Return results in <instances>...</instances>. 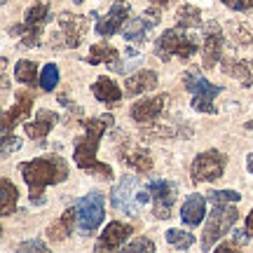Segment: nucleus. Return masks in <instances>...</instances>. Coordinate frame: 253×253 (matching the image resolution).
Returning <instances> with one entry per match:
<instances>
[{
	"label": "nucleus",
	"instance_id": "obj_1",
	"mask_svg": "<svg viewBox=\"0 0 253 253\" xmlns=\"http://www.w3.org/2000/svg\"><path fill=\"white\" fill-rule=\"evenodd\" d=\"M113 122H115V118L110 113L101 115V118H94V120H84L82 122L84 136L75 138V150H73V160H75V164L80 167L82 171H89L94 176L103 178V181L113 178V169H110L108 164H101L96 160V150H99L101 136L113 126Z\"/></svg>",
	"mask_w": 253,
	"mask_h": 253
},
{
	"label": "nucleus",
	"instance_id": "obj_2",
	"mask_svg": "<svg viewBox=\"0 0 253 253\" xmlns=\"http://www.w3.org/2000/svg\"><path fill=\"white\" fill-rule=\"evenodd\" d=\"M19 171L24 176V181L28 185V192H31V202L33 204H42L45 199V188L47 185H56V183H63L68 178V164L63 157L59 155H45V157H38V160H31V162H24L19 167Z\"/></svg>",
	"mask_w": 253,
	"mask_h": 253
},
{
	"label": "nucleus",
	"instance_id": "obj_3",
	"mask_svg": "<svg viewBox=\"0 0 253 253\" xmlns=\"http://www.w3.org/2000/svg\"><path fill=\"white\" fill-rule=\"evenodd\" d=\"M199 49H202L199 40L195 36H190L188 28H181V26L164 31L162 36L157 38V42H155V56L162 59V61H171L173 56L190 59Z\"/></svg>",
	"mask_w": 253,
	"mask_h": 253
},
{
	"label": "nucleus",
	"instance_id": "obj_4",
	"mask_svg": "<svg viewBox=\"0 0 253 253\" xmlns=\"http://www.w3.org/2000/svg\"><path fill=\"white\" fill-rule=\"evenodd\" d=\"M49 2H36L33 7L26 9V17L21 24L9 28V36H14L21 40V47H40L42 40V28L49 21Z\"/></svg>",
	"mask_w": 253,
	"mask_h": 253
},
{
	"label": "nucleus",
	"instance_id": "obj_5",
	"mask_svg": "<svg viewBox=\"0 0 253 253\" xmlns=\"http://www.w3.org/2000/svg\"><path fill=\"white\" fill-rule=\"evenodd\" d=\"M183 84H185V89L192 94V108L199 110V113H209V115L216 113L213 99L223 91V87L211 84V82H209L199 71H188L185 73V75H183Z\"/></svg>",
	"mask_w": 253,
	"mask_h": 253
},
{
	"label": "nucleus",
	"instance_id": "obj_6",
	"mask_svg": "<svg viewBox=\"0 0 253 253\" xmlns=\"http://www.w3.org/2000/svg\"><path fill=\"white\" fill-rule=\"evenodd\" d=\"M237 216H239V213H237L235 207L216 204L213 211L207 216V225H204V232H202V249H204V251H211V246L235 227Z\"/></svg>",
	"mask_w": 253,
	"mask_h": 253
},
{
	"label": "nucleus",
	"instance_id": "obj_7",
	"mask_svg": "<svg viewBox=\"0 0 253 253\" xmlns=\"http://www.w3.org/2000/svg\"><path fill=\"white\" fill-rule=\"evenodd\" d=\"M75 211H78V230L82 235H94L96 227L103 223V216H106V204H103L101 192L84 195L75 204Z\"/></svg>",
	"mask_w": 253,
	"mask_h": 253
},
{
	"label": "nucleus",
	"instance_id": "obj_8",
	"mask_svg": "<svg viewBox=\"0 0 253 253\" xmlns=\"http://www.w3.org/2000/svg\"><path fill=\"white\" fill-rule=\"evenodd\" d=\"M227 157L218 150H204L195 157V162L190 167V176H192V183H211L220 178L223 171H225Z\"/></svg>",
	"mask_w": 253,
	"mask_h": 253
},
{
	"label": "nucleus",
	"instance_id": "obj_9",
	"mask_svg": "<svg viewBox=\"0 0 253 253\" xmlns=\"http://www.w3.org/2000/svg\"><path fill=\"white\" fill-rule=\"evenodd\" d=\"M138 188H141V181H138L136 176H125V178L113 188V192H110V204H113V209L120 211V213H126V216H138V211H141V204H138V199H136Z\"/></svg>",
	"mask_w": 253,
	"mask_h": 253
},
{
	"label": "nucleus",
	"instance_id": "obj_10",
	"mask_svg": "<svg viewBox=\"0 0 253 253\" xmlns=\"http://www.w3.org/2000/svg\"><path fill=\"white\" fill-rule=\"evenodd\" d=\"M148 190L153 195L155 218H160V220L171 218V209L176 204V197H178V185L171 181H164V178H157V181L148 183Z\"/></svg>",
	"mask_w": 253,
	"mask_h": 253
},
{
	"label": "nucleus",
	"instance_id": "obj_11",
	"mask_svg": "<svg viewBox=\"0 0 253 253\" xmlns=\"http://www.w3.org/2000/svg\"><path fill=\"white\" fill-rule=\"evenodd\" d=\"M87 31V19L78 14H61L59 17V45L61 47H78Z\"/></svg>",
	"mask_w": 253,
	"mask_h": 253
},
{
	"label": "nucleus",
	"instance_id": "obj_12",
	"mask_svg": "<svg viewBox=\"0 0 253 253\" xmlns=\"http://www.w3.org/2000/svg\"><path fill=\"white\" fill-rule=\"evenodd\" d=\"M223 54V33L216 21H211L204 31H202V59L207 68H213Z\"/></svg>",
	"mask_w": 253,
	"mask_h": 253
},
{
	"label": "nucleus",
	"instance_id": "obj_13",
	"mask_svg": "<svg viewBox=\"0 0 253 253\" xmlns=\"http://www.w3.org/2000/svg\"><path fill=\"white\" fill-rule=\"evenodd\" d=\"M126 17H129V5H125V2H115L106 17H96V26H94V31H96L101 38L115 36V33H120V28H125Z\"/></svg>",
	"mask_w": 253,
	"mask_h": 253
},
{
	"label": "nucleus",
	"instance_id": "obj_14",
	"mask_svg": "<svg viewBox=\"0 0 253 253\" xmlns=\"http://www.w3.org/2000/svg\"><path fill=\"white\" fill-rule=\"evenodd\" d=\"M131 232H134V227L131 225H125V223L113 220V223L106 225L103 235L99 237V242H96V251H115V249H120V246H125V242L129 239Z\"/></svg>",
	"mask_w": 253,
	"mask_h": 253
},
{
	"label": "nucleus",
	"instance_id": "obj_15",
	"mask_svg": "<svg viewBox=\"0 0 253 253\" xmlns=\"http://www.w3.org/2000/svg\"><path fill=\"white\" fill-rule=\"evenodd\" d=\"M17 103L12 106V110H7L5 115H2V136H9V131L14 129L17 122L21 120H28L31 115V106H33V94H28V91H17Z\"/></svg>",
	"mask_w": 253,
	"mask_h": 253
},
{
	"label": "nucleus",
	"instance_id": "obj_16",
	"mask_svg": "<svg viewBox=\"0 0 253 253\" xmlns=\"http://www.w3.org/2000/svg\"><path fill=\"white\" fill-rule=\"evenodd\" d=\"M167 101H169L167 94H160V96H155V99L136 101L134 106H131V118H134L136 122H141V125H143V122H153V120H157L162 115Z\"/></svg>",
	"mask_w": 253,
	"mask_h": 253
},
{
	"label": "nucleus",
	"instance_id": "obj_17",
	"mask_svg": "<svg viewBox=\"0 0 253 253\" xmlns=\"http://www.w3.org/2000/svg\"><path fill=\"white\" fill-rule=\"evenodd\" d=\"M122 162H125L126 167L136 169L138 173H145L153 169V157H150V153H148L141 143H134V141H126V143L122 145Z\"/></svg>",
	"mask_w": 253,
	"mask_h": 253
},
{
	"label": "nucleus",
	"instance_id": "obj_18",
	"mask_svg": "<svg viewBox=\"0 0 253 253\" xmlns=\"http://www.w3.org/2000/svg\"><path fill=\"white\" fill-rule=\"evenodd\" d=\"M56 122H59V115H56L54 110H38L36 120H26L24 131H26V136H31L33 141H42V138L52 131V126H54Z\"/></svg>",
	"mask_w": 253,
	"mask_h": 253
},
{
	"label": "nucleus",
	"instance_id": "obj_19",
	"mask_svg": "<svg viewBox=\"0 0 253 253\" xmlns=\"http://www.w3.org/2000/svg\"><path fill=\"white\" fill-rule=\"evenodd\" d=\"M207 199L204 195H197V192H192L185 202H183L181 207V220L185 225L190 227H197L204 218H207Z\"/></svg>",
	"mask_w": 253,
	"mask_h": 253
},
{
	"label": "nucleus",
	"instance_id": "obj_20",
	"mask_svg": "<svg viewBox=\"0 0 253 253\" xmlns=\"http://www.w3.org/2000/svg\"><path fill=\"white\" fill-rule=\"evenodd\" d=\"M157 21H160V12H157V9H153L148 17L131 19L125 26V40H129V42H143L145 38H148V31H150Z\"/></svg>",
	"mask_w": 253,
	"mask_h": 253
},
{
	"label": "nucleus",
	"instance_id": "obj_21",
	"mask_svg": "<svg viewBox=\"0 0 253 253\" xmlns=\"http://www.w3.org/2000/svg\"><path fill=\"white\" fill-rule=\"evenodd\" d=\"M157 87V75L153 71H138L136 75L125 80V94L126 96H138L143 91H150Z\"/></svg>",
	"mask_w": 253,
	"mask_h": 253
},
{
	"label": "nucleus",
	"instance_id": "obj_22",
	"mask_svg": "<svg viewBox=\"0 0 253 253\" xmlns=\"http://www.w3.org/2000/svg\"><path fill=\"white\" fill-rule=\"evenodd\" d=\"M91 94L96 96V101L108 103V106H113V103H118L122 99V89L110 78H99V80L91 84Z\"/></svg>",
	"mask_w": 253,
	"mask_h": 253
},
{
	"label": "nucleus",
	"instance_id": "obj_23",
	"mask_svg": "<svg viewBox=\"0 0 253 253\" xmlns=\"http://www.w3.org/2000/svg\"><path fill=\"white\" fill-rule=\"evenodd\" d=\"M75 223H78V211H75V207L66 209V211L61 213V218L56 220L54 225H49L47 235H49V239H54V242H61L66 235H71V230H73Z\"/></svg>",
	"mask_w": 253,
	"mask_h": 253
},
{
	"label": "nucleus",
	"instance_id": "obj_24",
	"mask_svg": "<svg viewBox=\"0 0 253 253\" xmlns=\"http://www.w3.org/2000/svg\"><path fill=\"white\" fill-rule=\"evenodd\" d=\"M118 61H120L118 49L110 47V45H91L89 56H87V63H91V66H99V63H110V66H115Z\"/></svg>",
	"mask_w": 253,
	"mask_h": 253
},
{
	"label": "nucleus",
	"instance_id": "obj_25",
	"mask_svg": "<svg viewBox=\"0 0 253 253\" xmlns=\"http://www.w3.org/2000/svg\"><path fill=\"white\" fill-rule=\"evenodd\" d=\"M223 71L230 75V78H237V80L244 82V87H251L253 78H251V66L246 61H232V59H225L223 61Z\"/></svg>",
	"mask_w": 253,
	"mask_h": 253
},
{
	"label": "nucleus",
	"instance_id": "obj_26",
	"mask_svg": "<svg viewBox=\"0 0 253 253\" xmlns=\"http://www.w3.org/2000/svg\"><path fill=\"white\" fill-rule=\"evenodd\" d=\"M14 80L21 82V84H36L40 78H38V63L28 61V59H21V61L14 66Z\"/></svg>",
	"mask_w": 253,
	"mask_h": 253
},
{
	"label": "nucleus",
	"instance_id": "obj_27",
	"mask_svg": "<svg viewBox=\"0 0 253 253\" xmlns=\"http://www.w3.org/2000/svg\"><path fill=\"white\" fill-rule=\"evenodd\" d=\"M0 188H2V207H0V213H2V216H12V213H14V209H17L19 192H17V188L7 181V178H2V181H0Z\"/></svg>",
	"mask_w": 253,
	"mask_h": 253
},
{
	"label": "nucleus",
	"instance_id": "obj_28",
	"mask_svg": "<svg viewBox=\"0 0 253 253\" xmlns=\"http://www.w3.org/2000/svg\"><path fill=\"white\" fill-rule=\"evenodd\" d=\"M178 26L188 28V31H199L202 26V17H199V9L192 5H183L178 9Z\"/></svg>",
	"mask_w": 253,
	"mask_h": 253
},
{
	"label": "nucleus",
	"instance_id": "obj_29",
	"mask_svg": "<svg viewBox=\"0 0 253 253\" xmlns=\"http://www.w3.org/2000/svg\"><path fill=\"white\" fill-rule=\"evenodd\" d=\"M167 242L176 249H190V246L195 244V235H190L185 230H178V227H171V230H167Z\"/></svg>",
	"mask_w": 253,
	"mask_h": 253
},
{
	"label": "nucleus",
	"instance_id": "obj_30",
	"mask_svg": "<svg viewBox=\"0 0 253 253\" xmlns=\"http://www.w3.org/2000/svg\"><path fill=\"white\" fill-rule=\"evenodd\" d=\"M59 84V68H56L54 63H47L42 73H40V87L45 91H52Z\"/></svg>",
	"mask_w": 253,
	"mask_h": 253
},
{
	"label": "nucleus",
	"instance_id": "obj_31",
	"mask_svg": "<svg viewBox=\"0 0 253 253\" xmlns=\"http://www.w3.org/2000/svg\"><path fill=\"white\" fill-rule=\"evenodd\" d=\"M213 204H237L239 199H242V195L239 192H235V190H211L207 195Z\"/></svg>",
	"mask_w": 253,
	"mask_h": 253
},
{
	"label": "nucleus",
	"instance_id": "obj_32",
	"mask_svg": "<svg viewBox=\"0 0 253 253\" xmlns=\"http://www.w3.org/2000/svg\"><path fill=\"white\" fill-rule=\"evenodd\" d=\"M125 251H155V244L150 242V239H145V237H138V239H134L131 244L125 246Z\"/></svg>",
	"mask_w": 253,
	"mask_h": 253
},
{
	"label": "nucleus",
	"instance_id": "obj_33",
	"mask_svg": "<svg viewBox=\"0 0 253 253\" xmlns=\"http://www.w3.org/2000/svg\"><path fill=\"white\" fill-rule=\"evenodd\" d=\"M223 5H227L235 12H249V9H253V0H223Z\"/></svg>",
	"mask_w": 253,
	"mask_h": 253
},
{
	"label": "nucleus",
	"instance_id": "obj_34",
	"mask_svg": "<svg viewBox=\"0 0 253 253\" xmlns=\"http://www.w3.org/2000/svg\"><path fill=\"white\" fill-rule=\"evenodd\" d=\"M19 150V138L14 136H2V157H7L9 153Z\"/></svg>",
	"mask_w": 253,
	"mask_h": 253
},
{
	"label": "nucleus",
	"instance_id": "obj_35",
	"mask_svg": "<svg viewBox=\"0 0 253 253\" xmlns=\"http://www.w3.org/2000/svg\"><path fill=\"white\" fill-rule=\"evenodd\" d=\"M26 251H40V253H45L47 246L42 244V242H38V239H31V242H24V244L19 246V253H26Z\"/></svg>",
	"mask_w": 253,
	"mask_h": 253
},
{
	"label": "nucleus",
	"instance_id": "obj_36",
	"mask_svg": "<svg viewBox=\"0 0 253 253\" xmlns=\"http://www.w3.org/2000/svg\"><path fill=\"white\" fill-rule=\"evenodd\" d=\"M249 239H251V235H249V232H244V230H235V232H232V242H235L237 246L249 244Z\"/></svg>",
	"mask_w": 253,
	"mask_h": 253
},
{
	"label": "nucleus",
	"instance_id": "obj_37",
	"mask_svg": "<svg viewBox=\"0 0 253 253\" xmlns=\"http://www.w3.org/2000/svg\"><path fill=\"white\" fill-rule=\"evenodd\" d=\"M246 232H249L251 239H253V209H251V213L246 216Z\"/></svg>",
	"mask_w": 253,
	"mask_h": 253
},
{
	"label": "nucleus",
	"instance_id": "obj_38",
	"mask_svg": "<svg viewBox=\"0 0 253 253\" xmlns=\"http://www.w3.org/2000/svg\"><path fill=\"white\" fill-rule=\"evenodd\" d=\"M246 169H249V173H253V153L246 157Z\"/></svg>",
	"mask_w": 253,
	"mask_h": 253
},
{
	"label": "nucleus",
	"instance_id": "obj_39",
	"mask_svg": "<svg viewBox=\"0 0 253 253\" xmlns=\"http://www.w3.org/2000/svg\"><path fill=\"white\" fill-rule=\"evenodd\" d=\"M150 2H155V5H167L169 0H150Z\"/></svg>",
	"mask_w": 253,
	"mask_h": 253
},
{
	"label": "nucleus",
	"instance_id": "obj_40",
	"mask_svg": "<svg viewBox=\"0 0 253 253\" xmlns=\"http://www.w3.org/2000/svg\"><path fill=\"white\" fill-rule=\"evenodd\" d=\"M246 129H251V131H253V120H251V122H246Z\"/></svg>",
	"mask_w": 253,
	"mask_h": 253
}]
</instances>
